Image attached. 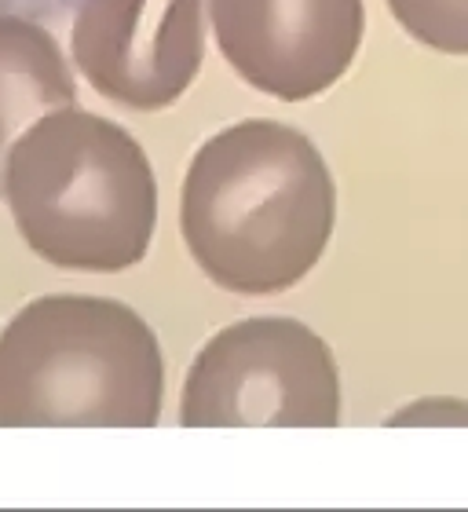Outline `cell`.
<instances>
[{
  "label": "cell",
  "instance_id": "cell-1",
  "mask_svg": "<svg viewBox=\"0 0 468 512\" xmlns=\"http://www.w3.org/2000/svg\"><path fill=\"white\" fill-rule=\"evenodd\" d=\"M337 187L304 132L249 118L205 139L180 194V231L194 264L227 293L293 289L330 246Z\"/></svg>",
  "mask_w": 468,
  "mask_h": 512
},
{
  "label": "cell",
  "instance_id": "cell-2",
  "mask_svg": "<svg viewBox=\"0 0 468 512\" xmlns=\"http://www.w3.org/2000/svg\"><path fill=\"white\" fill-rule=\"evenodd\" d=\"M4 202L22 242L59 271H128L158 227V183L143 147L81 107L44 114L11 143Z\"/></svg>",
  "mask_w": 468,
  "mask_h": 512
},
{
  "label": "cell",
  "instance_id": "cell-3",
  "mask_svg": "<svg viewBox=\"0 0 468 512\" xmlns=\"http://www.w3.org/2000/svg\"><path fill=\"white\" fill-rule=\"evenodd\" d=\"M158 337L121 300L52 293L0 330V428H154Z\"/></svg>",
  "mask_w": 468,
  "mask_h": 512
},
{
  "label": "cell",
  "instance_id": "cell-4",
  "mask_svg": "<svg viewBox=\"0 0 468 512\" xmlns=\"http://www.w3.org/2000/svg\"><path fill=\"white\" fill-rule=\"evenodd\" d=\"M341 374L330 344L297 319H245L220 330L183 381V428H333Z\"/></svg>",
  "mask_w": 468,
  "mask_h": 512
},
{
  "label": "cell",
  "instance_id": "cell-5",
  "mask_svg": "<svg viewBox=\"0 0 468 512\" xmlns=\"http://www.w3.org/2000/svg\"><path fill=\"white\" fill-rule=\"evenodd\" d=\"M74 66L99 96L128 110H165L205 59L202 0H81Z\"/></svg>",
  "mask_w": 468,
  "mask_h": 512
},
{
  "label": "cell",
  "instance_id": "cell-6",
  "mask_svg": "<svg viewBox=\"0 0 468 512\" xmlns=\"http://www.w3.org/2000/svg\"><path fill=\"white\" fill-rule=\"evenodd\" d=\"M209 15L227 66L282 103L337 85L366 33L362 0H209Z\"/></svg>",
  "mask_w": 468,
  "mask_h": 512
},
{
  "label": "cell",
  "instance_id": "cell-7",
  "mask_svg": "<svg viewBox=\"0 0 468 512\" xmlns=\"http://www.w3.org/2000/svg\"><path fill=\"white\" fill-rule=\"evenodd\" d=\"M77 85L63 48L41 22L19 11H0V194L11 143L37 118L74 107Z\"/></svg>",
  "mask_w": 468,
  "mask_h": 512
},
{
  "label": "cell",
  "instance_id": "cell-8",
  "mask_svg": "<svg viewBox=\"0 0 468 512\" xmlns=\"http://www.w3.org/2000/svg\"><path fill=\"white\" fill-rule=\"evenodd\" d=\"M414 41L443 55H468V0H388Z\"/></svg>",
  "mask_w": 468,
  "mask_h": 512
},
{
  "label": "cell",
  "instance_id": "cell-9",
  "mask_svg": "<svg viewBox=\"0 0 468 512\" xmlns=\"http://www.w3.org/2000/svg\"><path fill=\"white\" fill-rule=\"evenodd\" d=\"M461 425V421H468V406L465 403H454V399H432V403H417L410 406V410H403V414L392 417V425Z\"/></svg>",
  "mask_w": 468,
  "mask_h": 512
},
{
  "label": "cell",
  "instance_id": "cell-10",
  "mask_svg": "<svg viewBox=\"0 0 468 512\" xmlns=\"http://www.w3.org/2000/svg\"><path fill=\"white\" fill-rule=\"evenodd\" d=\"M81 0H0V11H19L37 22H59L70 11H77Z\"/></svg>",
  "mask_w": 468,
  "mask_h": 512
}]
</instances>
